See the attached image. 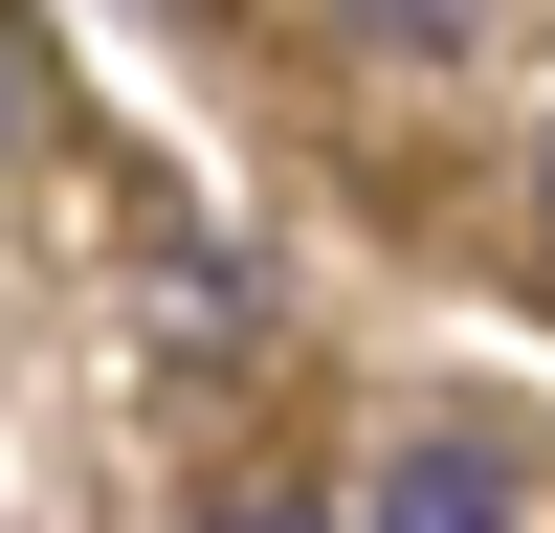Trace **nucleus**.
Wrapping results in <instances>:
<instances>
[{"label":"nucleus","instance_id":"nucleus-4","mask_svg":"<svg viewBox=\"0 0 555 533\" xmlns=\"http://www.w3.org/2000/svg\"><path fill=\"white\" fill-rule=\"evenodd\" d=\"M0 156H23V23H0Z\"/></svg>","mask_w":555,"mask_h":533},{"label":"nucleus","instance_id":"nucleus-2","mask_svg":"<svg viewBox=\"0 0 555 533\" xmlns=\"http://www.w3.org/2000/svg\"><path fill=\"white\" fill-rule=\"evenodd\" d=\"M201 533H334V511H311V489H222Z\"/></svg>","mask_w":555,"mask_h":533},{"label":"nucleus","instance_id":"nucleus-5","mask_svg":"<svg viewBox=\"0 0 555 533\" xmlns=\"http://www.w3.org/2000/svg\"><path fill=\"white\" fill-rule=\"evenodd\" d=\"M533 200H555V156H533Z\"/></svg>","mask_w":555,"mask_h":533},{"label":"nucleus","instance_id":"nucleus-1","mask_svg":"<svg viewBox=\"0 0 555 533\" xmlns=\"http://www.w3.org/2000/svg\"><path fill=\"white\" fill-rule=\"evenodd\" d=\"M378 533H533V489H512V444H467V422H423L378 467Z\"/></svg>","mask_w":555,"mask_h":533},{"label":"nucleus","instance_id":"nucleus-3","mask_svg":"<svg viewBox=\"0 0 555 533\" xmlns=\"http://www.w3.org/2000/svg\"><path fill=\"white\" fill-rule=\"evenodd\" d=\"M356 23H400V44H444V23H467V0H356Z\"/></svg>","mask_w":555,"mask_h":533}]
</instances>
